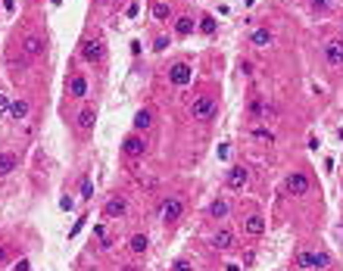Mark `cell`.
Wrapping results in <instances>:
<instances>
[{
    "mask_svg": "<svg viewBox=\"0 0 343 271\" xmlns=\"http://www.w3.org/2000/svg\"><path fill=\"white\" fill-rule=\"evenodd\" d=\"M331 265V256L328 253H312V250H300L297 253V268H303V271H318V268H328Z\"/></svg>",
    "mask_w": 343,
    "mask_h": 271,
    "instance_id": "1",
    "label": "cell"
},
{
    "mask_svg": "<svg viewBox=\"0 0 343 271\" xmlns=\"http://www.w3.org/2000/svg\"><path fill=\"white\" fill-rule=\"evenodd\" d=\"M106 56V41L103 38H85L81 41V60L85 63H103Z\"/></svg>",
    "mask_w": 343,
    "mask_h": 271,
    "instance_id": "2",
    "label": "cell"
},
{
    "mask_svg": "<svg viewBox=\"0 0 343 271\" xmlns=\"http://www.w3.org/2000/svg\"><path fill=\"white\" fill-rule=\"evenodd\" d=\"M191 115L197 122H209L212 115H216V97H209V93H203V97H197L191 103Z\"/></svg>",
    "mask_w": 343,
    "mask_h": 271,
    "instance_id": "3",
    "label": "cell"
},
{
    "mask_svg": "<svg viewBox=\"0 0 343 271\" xmlns=\"http://www.w3.org/2000/svg\"><path fill=\"white\" fill-rule=\"evenodd\" d=\"M165 75H169V85L184 88V85H191V81H194V69H191V63H172Z\"/></svg>",
    "mask_w": 343,
    "mask_h": 271,
    "instance_id": "4",
    "label": "cell"
},
{
    "mask_svg": "<svg viewBox=\"0 0 343 271\" xmlns=\"http://www.w3.org/2000/svg\"><path fill=\"white\" fill-rule=\"evenodd\" d=\"M284 190L290 196H306L309 193V175H303V172L287 175V178H284Z\"/></svg>",
    "mask_w": 343,
    "mask_h": 271,
    "instance_id": "5",
    "label": "cell"
},
{
    "mask_svg": "<svg viewBox=\"0 0 343 271\" xmlns=\"http://www.w3.org/2000/svg\"><path fill=\"white\" fill-rule=\"evenodd\" d=\"M181 215H184V199L181 196H172L169 203H165V209H162V221H165V225H175Z\"/></svg>",
    "mask_w": 343,
    "mask_h": 271,
    "instance_id": "6",
    "label": "cell"
},
{
    "mask_svg": "<svg viewBox=\"0 0 343 271\" xmlns=\"http://www.w3.org/2000/svg\"><path fill=\"white\" fill-rule=\"evenodd\" d=\"M122 150H125L128 159H137V156H144L147 144H144V137H140V134H128V137L122 140Z\"/></svg>",
    "mask_w": 343,
    "mask_h": 271,
    "instance_id": "7",
    "label": "cell"
},
{
    "mask_svg": "<svg viewBox=\"0 0 343 271\" xmlns=\"http://www.w3.org/2000/svg\"><path fill=\"white\" fill-rule=\"evenodd\" d=\"M128 212V199L125 196H113L103 203V218H122Z\"/></svg>",
    "mask_w": 343,
    "mask_h": 271,
    "instance_id": "8",
    "label": "cell"
},
{
    "mask_svg": "<svg viewBox=\"0 0 343 271\" xmlns=\"http://www.w3.org/2000/svg\"><path fill=\"white\" fill-rule=\"evenodd\" d=\"M225 184H228L231 190H243V187L250 184V172H246L243 166H234V169L228 172V178H225Z\"/></svg>",
    "mask_w": 343,
    "mask_h": 271,
    "instance_id": "9",
    "label": "cell"
},
{
    "mask_svg": "<svg viewBox=\"0 0 343 271\" xmlns=\"http://www.w3.org/2000/svg\"><path fill=\"white\" fill-rule=\"evenodd\" d=\"M325 60L331 66H343V41H331L325 47Z\"/></svg>",
    "mask_w": 343,
    "mask_h": 271,
    "instance_id": "10",
    "label": "cell"
},
{
    "mask_svg": "<svg viewBox=\"0 0 343 271\" xmlns=\"http://www.w3.org/2000/svg\"><path fill=\"white\" fill-rule=\"evenodd\" d=\"M88 93V78L85 75H72V81H69V97H75V100H81Z\"/></svg>",
    "mask_w": 343,
    "mask_h": 271,
    "instance_id": "11",
    "label": "cell"
},
{
    "mask_svg": "<svg viewBox=\"0 0 343 271\" xmlns=\"http://www.w3.org/2000/svg\"><path fill=\"white\" fill-rule=\"evenodd\" d=\"M243 231L250 234V237H262L265 234V221H262V215H250L243 221Z\"/></svg>",
    "mask_w": 343,
    "mask_h": 271,
    "instance_id": "12",
    "label": "cell"
},
{
    "mask_svg": "<svg viewBox=\"0 0 343 271\" xmlns=\"http://www.w3.org/2000/svg\"><path fill=\"white\" fill-rule=\"evenodd\" d=\"M150 16L156 19V22H165V19L172 16V6L165 3V0H153V3H150Z\"/></svg>",
    "mask_w": 343,
    "mask_h": 271,
    "instance_id": "13",
    "label": "cell"
},
{
    "mask_svg": "<svg viewBox=\"0 0 343 271\" xmlns=\"http://www.w3.org/2000/svg\"><path fill=\"white\" fill-rule=\"evenodd\" d=\"M271 41H275V34H271V28H265V25L256 28V31L250 34V44H253V47H268Z\"/></svg>",
    "mask_w": 343,
    "mask_h": 271,
    "instance_id": "14",
    "label": "cell"
},
{
    "mask_svg": "<svg viewBox=\"0 0 343 271\" xmlns=\"http://www.w3.org/2000/svg\"><path fill=\"white\" fill-rule=\"evenodd\" d=\"M19 166V159H16V153H9V150H0V178L3 175H9Z\"/></svg>",
    "mask_w": 343,
    "mask_h": 271,
    "instance_id": "15",
    "label": "cell"
},
{
    "mask_svg": "<svg viewBox=\"0 0 343 271\" xmlns=\"http://www.w3.org/2000/svg\"><path fill=\"white\" fill-rule=\"evenodd\" d=\"M22 50H25L28 56H41L44 53V41L38 38V34H28V38L22 41Z\"/></svg>",
    "mask_w": 343,
    "mask_h": 271,
    "instance_id": "16",
    "label": "cell"
},
{
    "mask_svg": "<svg viewBox=\"0 0 343 271\" xmlns=\"http://www.w3.org/2000/svg\"><path fill=\"white\" fill-rule=\"evenodd\" d=\"M31 112V103L28 100H13V106H9V115L19 122V119H25V115Z\"/></svg>",
    "mask_w": 343,
    "mask_h": 271,
    "instance_id": "17",
    "label": "cell"
},
{
    "mask_svg": "<svg viewBox=\"0 0 343 271\" xmlns=\"http://www.w3.org/2000/svg\"><path fill=\"white\" fill-rule=\"evenodd\" d=\"M231 240H234V237H231V231H225V228L212 234V246H216V250H228Z\"/></svg>",
    "mask_w": 343,
    "mask_h": 271,
    "instance_id": "18",
    "label": "cell"
},
{
    "mask_svg": "<svg viewBox=\"0 0 343 271\" xmlns=\"http://www.w3.org/2000/svg\"><path fill=\"white\" fill-rule=\"evenodd\" d=\"M147 243H150V240H147V234H134V237L128 240V246H131V253H134V256H144V253H147Z\"/></svg>",
    "mask_w": 343,
    "mask_h": 271,
    "instance_id": "19",
    "label": "cell"
},
{
    "mask_svg": "<svg viewBox=\"0 0 343 271\" xmlns=\"http://www.w3.org/2000/svg\"><path fill=\"white\" fill-rule=\"evenodd\" d=\"M150 122H153V112H150V109H140V112L134 115V128H137V131H147Z\"/></svg>",
    "mask_w": 343,
    "mask_h": 271,
    "instance_id": "20",
    "label": "cell"
},
{
    "mask_svg": "<svg viewBox=\"0 0 343 271\" xmlns=\"http://www.w3.org/2000/svg\"><path fill=\"white\" fill-rule=\"evenodd\" d=\"M191 31H194V19L181 16L178 22H175V34H178V38H184V34H191Z\"/></svg>",
    "mask_w": 343,
    "mask_h": 271,
    "instance_id": "21",
    "label": "cell"
},
{
    "mask_svg": "<svg viewBox=\"0 0 343 271\" xmlns=\"http://www.w3.org/2000/svg\"><path fill=\"white\" fill-rule=\"evenodd\" d=\"M94 122H97V112H94L91 106H85L81 115H78V125H81V128H94Z\"/></svg>",
    "mask_w": 343,
    "mask_h": 271,
    "instance_id": "22",
    "label": "cell"
},
{
    "mask_svg": "<svg viewBox=\"0 0 343 271\" xmlns=\"http://www.w3.org/2000/svg\"><path fill=\"white\" fill-rule=\"evenodd\" d=\"M209 215L212 218H225V215H228V203H225V199H216V203L209 206Z\"/></svg>",
    "mask_w": 343,
    "mask_h": 271,
    "instance_id": "23",
    "label": "cell"
},
{
    "mask_svg": "<svg viewBox=\"0 0 343 271\" xmlns=\"http://www.w3.org/2000/svg\"><path fill=\"white\" fill-rule=\"evenodd\" d=\"M250 112H253V115H268L271 106H268V100H259V97H256V100L250 103Z\"/></svg>",
    "mask_w": 343,
    "mask_h": 271,
    "instance_id": "24",
    "label": "cell"
},
{
    "mask_svg": "<svg viewBox=\"0 0 343 271\" xmlns=\"http://www.w3.org/2000/svg\"><path fill=\"white\" fill-rule=\"evenodd\" d=\"M200 31H203V34H212V31H216V19H212L209 13L200 19Z\"/></svg>",
    "mask_w": 343,
    "mask_h": 271,
    "instance_id": "25",
    "label": "cell"
},
{
    "mask_svg": "<svg viewBox=\"0 0 343 271\" xmlns=\"http://www.w3.org/2000/svg\"><path fill=\"white\" fill-rule=\"evenodd\" d=\"M253 137H256V140H265V144H271V140H275V134H271L268 128H253Z\"/></svg>",
    "mask_w": 343,
    "mask_h": 271,
    "instance_id": "26",
    "label": "cell"
},
{
    "mask_svg": "<svg viewBox=\"0 0 343 271\" xmlns=\"http://www.w3.org/2000/svg\"><path fill=\"white\" fill-rule=\"evenodd\" d=\"M172 271H194V265L187 262V259H175V265H172Z\"/></svg>",
    "mask_w": 343,
    "mask_h": 271,
    "instance_id": "27",
    "label": "cell"
},
{
    "mask_svg": "<svg viewBox=\"0 0 343 271\" xmlns=\"http://www.w3.org/2000/svg\"><path fill=\"white\" fill-rule=\"evenodd\" d=\"M312 9H315V13H328V9H331V0H312Z\"/></svg>",
    "mask_w": 343,
    "mask_h": 271,
    "instance_id": "28",
    "label": "cell"
},
{
    "mask_svg": "<svg viewBox=\"0 0 343 271\" xmlns=\"http://www.w3.org/2000/svg\"><path fill=\"white\" fill-rule=\"evenodd\" d=\"M9 106H13V100H6L3 93H0V115H6V112H9Z\"/></svg>",
    "mask_w": 343,
    "mask_h": 271,
    "instance_id": "29",
    "label": "cell"
},
{
    "mask_svg": "<svg viewBox=\"0 0 343 271\" xmlns=\"http://www.w3.org/2000/svg\"><path fill=\"white\" fill-rule=\"evenodd\" d=\"M16 271H28V262H25V259H19V262H16Z\"/></svg>",
    "mask_w": 343,
    "mask_h": 271,
    "instance_id": "30",
    "label": "cell"
},
{
    "mask_svg": "<svg viewBox=\"0 0 343 271\" xmlns=\"http://www.w3.org/2000/svg\"><path fill=\"white\" fill-rule=\"evenodd\" d=\"M6 256H9V246H0V262H3Z\"/></svg>",
    "mask_w": 343,
    "mask_h": 271,
    "instance_id": "31",
    "label": "cell"
},
{
    "mask_svg": "<svg viewBox=\"0 0 343 271\" xmlns=\"http://www.w3.org/2000/svg\"><path fill=\"white\" fill-rule=\"evenodd\" d=\"M125 271H137V268H125Z\"/></svg>",
    "mask_w": 343,
    "mask_h": 271,
    "instance_id": "32",
    "label": "cell"
},
{
    "mask_svg": "<svg viewBox=\"0 0 343 271\" xmlns=\"http://www.w3.org/2000/svg\"><path fill=\"white\" fill-rule=\"evenodd\" d=\"M106 3H115V0H106Z\"/></svg>",
    "mask_w": 343,
    "mask_h": 271,
    "instance_id": "33",
    "label": "cell"
}]
</instances>
